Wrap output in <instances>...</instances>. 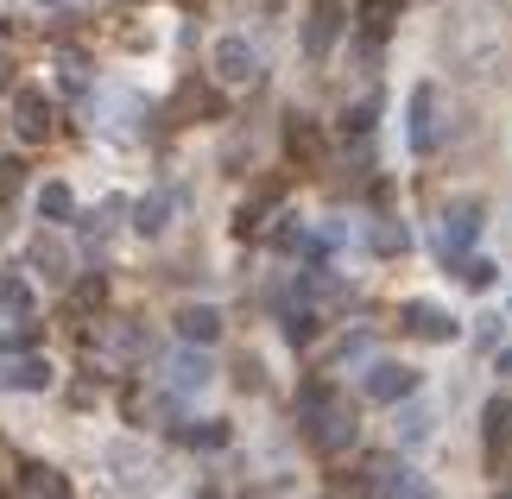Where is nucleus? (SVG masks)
Wrapping results in <instances>:
<instances>
[{
	"label": "nucleus",
	"instance_id": "nucleus-1",
	"mask_svg": "<svg viewBox=\"0 0 512 499\" xmlns=\"http://www.w3.org/2000/svg\"><path fill=\"white\" fill-rule=\"evenodd\" d=\"M298 417H304V443L317 449V455H342L354 436H361V424H354V405H348V398H336L329 386H304Z\"/></svg>",
	"mask_w": 512,
	"mask_h": 499
},
{
	"label": "nucleus",
	"instance_id": "nucleus-2",
	"mask_svg": "<svg viewBox=\"0 0 512 499\" xmlns=\"http://www.w3.org/2000/svg\"><path fill=\"white\" fill-rule=\"evenodd\" d=\"M405 139H411V152H418V158H430V152L443 146V89L437 83L411 89V127H405Z\"/></svg>",
	"mask_w": 512,
	"mask_h": 499
},
{
	"label": "nucleus",
	"instance_id": "nucleus-3",
	"mask_svg": "<svg viewBox=\"0 0 512 499\" xmlns=\"http://www.w3.org/2000/svg\"><path fill=\"white\" fill-rule=\"evenodd\" d=\"M475 234H481V203H449L443 228H437V253H443V266H462L468 247H475Z\"/></svg>",
	"mask_w": 512,
	"mask_h": 499
},
{
	"label": "nucleus",
	"instance_id": "nucleus-4",
	"mask_svg": "<svg viewBox=\"0 0 512 499\" xmlns=\"http://www.w3.org/2000/svg\"><path fill=\"white\" fill-rule=\"evenodd\" d=\"M336 38H342V0H310V13H304V57H323L336 51Z\"/></svg>",
	"mask_w": 512,
	"mask_h": 499
},
{
	"label": "nucleus",
	"instance_id": "nucleus-5",
	"mask_svg": "<svg viewBox=\"0 0 512 499\" xmlns=\"http://www.w3.org/2000/svg\"><path fill=\"white\" fill-rule=\"evenodd\" d=\"M108 468H114V481H121L127 493H152V487H159V455H146V449H133V443H114L108 449Z\"/></svg>",
	"mask_w": 512,
	"mask_h": 499
},
{
	"label": "nucleus",
	"instance_id": "nucleus-6",
	"mask_svg": "<svg viewBox=\"0 0 512 499\" xmlns=\"http://www.w3.org/2000/svg\"><path fill=\"white\" fill-rule=\"evenodd\" d=\"M215 83H228V89L260 83V51H253L247 38H222V45H215Z\"/></svg>",
	"mask_w": 512,
	"mask_h": 499
},
{
	"label": "nucleus",
	"instance_id": "nucleus-7",
	"mask_svg": "<svg viewBox=\"0 0 512 499\" xmlns=\"http://www.w3.org/2000/svg\"><path fill=\"white\" fill-rule=\"evenodd\" d=\"M13 133L26 139V146H45V139L57 133V121H51V102L38 89H19L13 95Z\"/></svg>",
	"mask_w": 512,
	"mask_h": 499
},
{
	"label": "nucleus",
	"instance_id": "nucleus-8",
	"mask_svg": "<svg viewBox=\"0 0 512 499\" xmlns=\"http://www.w3.org/2000/svg\"><path fill=\"white\" fill-rule=\"evenodd\" d=\"M361 392L373 398V405H399V398L418 392V373L399 367V361H373V367H367V379H361Z\"/></svg>",
	"mask_w": 512,
	"mask_h": 499
},
{
	"label": "nucleus",
	"instance_id": "nucleus-9",
	"mask_svg": "<svg viewBox=\"0 0 512 499\" xmlns=\"http://www.w3.org/2000/svg\"><path fill=\"white\" fill-rule=\"evenodd\" d=\"M399 323H405L411 335H424V342H456V316L437 310V304H405Z\"/></svg>",
	"mask_w": 512,
	"mask_h": 499
},
{
	"label": "nucleus",
	"instance_id": "nucleus-10",
	"mask_svg": "<svg viewBox=\"0 0 512 499\" xmlns=\"http://www.w3.org/2000/svg\"><path fill=\"white\" fill-rule=\"evenodd\" d=\"M209 373H215V367H209V354H196V342H190L184 354H171L165 386H171V392H203V386H209Z\"/></svg>",
	"mask_w": 512,
	"mask_h": 499
},
{
	"label": "nucleus",
	"instance_id": "nucleus-11",
	"mask_svg": "<svg viewBox=\"0 0 512 499\" xmlns=\"http://www.w3.org/2000/svg\"><path fill=\"white\" fill-rule=\"evenodd\" d=\"M215 114H222V95H215L209 83H190L177 89V102H171V121H215Z\"/></svg>",
	"mask_w": 512,
	"mask_h": 499
},
{
	"label": "nucleus",
	"instance_id": "nucleus-12",
	"mask_svg": "<svg viewBox=\"0 0 512 499\" xmlns=\"http://www.w3.org/2000/svg\"><path fill=\"white\" fill-rule=\"evenodd\" d=\"M0 386H7V392H45L51 386V361H38V354L0 361Z\"/></svg>",
	"mask_w": 512,
	"mask_h": 499
},
{
	"label": "nucleus",
	"instance_id": "nucleus-13",
	"mask_svg": "<svg viewBox=\"0 0 512 499\" xmlns=\"http://www.w3.org/2000/svg\"><path fill=\"white\" fill-rule=\"evenodd\" d=\"M285 152H291V165H323V133H317V121L291 114V127H285Z\"/></svg>",
	"mask_w": 512,
	"mask_h": 499
},
{
	"label": "nucleus",
	"instance_id": "nucleus-14",
	"mask_svg": "<svg viewBox=\"0 0 512 499\" xmlns=\"http://www.w3.org/2000/svg\"><path fill=\"white\" fill-rule=\"evenodd\" d=\"M177 335H184V342H196V348H209L215 335H222V310H209V304H184V310H177Z\"/></svg>",
	"mask_w": 512,
	"mask_h": 499
},
{
	"label": "nucleus",
	"instance_id": "nucleus-15",
	"mask_svg": "<svg viewBox=\"0 0 512 499\" xmlns=\"http://www.w3.org/2000/svg\"><path fill=\"white\" fill-rule=\"evenodd\" d=\"M19 499H70V481L57 468L32 462V468H19Z\"/></svg>",
	"mask_w": 512,
	"mask_h": 499
},
{
	"label": "nucleus",
	"instance_id": "nucleus-16",
	"mask_svg": "<svg viewBox=\"0 0 512 499\" xmlns=\"http://www.w3.org/2000/svg\"><path fill=\"white\" fill-rule=\"evenodd\" d=\"M279 196H285V184H260V190H253L247 203H241V215H234V228H241V234H253L266 209H279Z\"/></svg>",
	"mask_w": 512,
	"mask_h": 499
},
{
	"label": "nucleus",
	"instance_id": "nucleus-17",
	"mask_svg": "<svg viewBox=\"0 0 512 499\" xmlns=\"http://www.w3.org/2000/svg\"><path fill=\"white\" fill-rule=\"evenodd\" d=\"M481 424H487V455L512 449V405H506V398H494V405L481 411Z\"/></svg>",
	"mask_w": 512,
	"mask_h": 499
},
{
	"label": "nucleus",
	"instance_id": "nucleus-18",
	"mask_svg": "<svg viewBox=\"0 0 512 499\" xmlns=\"http://www.w3.org/2000/svg\"><path fill=\"white\" fill-rule=\"evenodd\" d=\"M165 222H171V190H152L140 209H133V228L140 234H165Z\"/></svg>",
	"mask_w": 512,
	"mask_h": 499
},
{
	"label": "nucleus",
	"instance_id": "nucleus-19",
	"mask_svg": "<svg viewBox=\"0 0 512 499\" xmlns=\"http://www.w3.org/2000/svg\"><path fill=\"white\" fill-rule=\"evenodd\" d=\"M367 247L380 253V259H392V253H405V247H411V234H405V222H386V215H380V222L367 228Z\"/></svg>",
	"mask_w": 512,
	"mask_h": 499
},
{
	"label": "nucleus",
	"instance_id": "nucleus-20",
	"mask_svg": "<svg viewBox=\"0 0 512 499\" xmlns=\"http://www.w3.org/2000/svg\"><path fill=\"white\" fill-rule=\"evenodd\" d=\"M0 316H32V285L19 272H0Z\"/></svg>",
	"mask_w": 512,
	"mask_h": 499
},
{
	"label": "nucleus",
	"instance_id": "nucleus-21",
	"mask_svg": "<svg viewBox=\"0 0 512 499\" xmlns=\"http://www.w3.org/2000/svg\"><path fill=\"white\" fill-rule=\"evenodd\" d=\"M38 215H45V222H70V215H76L70 184H45V190H38Z\"/></svg>",
	"mask_w": 512,
	"mask_h": 499
},
{
	"label": "nucleus",
	"instance_id": "nucleus-22",
	"mask_svg": "<svg viewBox=\"0 0 512 499\" xmlns=\"http://www.w3.org/2000/svg\"><path fill=\"white\" fill-rule=\"evenodd\" d=\"M361 32H367V45H380L392 32V0H361Z\"/></svg>",
	"mask_w": 512,
	"mask_h": 499
},
{
	"label": "nucleus",
	"instance_id": "nucleus-23",
	"mask_svg": "<svg viewBox=\"0 0 512 499\" xmlns=\"http://www.w3.org/2000/svg\"><path fill=\"white\" fill-rule=\"evenodd\" d=\"M32 342H38V323H32V316H7V323H0V348H7V354L32 348Z\"/></svg>",
	"mask_w": 512,
	"mask_h": 499
},
{
	"label": "nucleus",
	"instance_id": "nucleus-24",
	"mask_svg": "<svg viewBox=\"0 0 512 499\" xmlns=\"http://www.w3.org/2000/svg\"><path fill=\"white\" fill-rule=\"evenodd\" d=\"M177 436H184L190 449H222V443H228V424H215V417H203V424H184Z\"/></svg>",
	"mask_w": 512,
	"mask_h": 499
},
{
	"label": "nucleus",
	"instance_id": "nucleus-25",
	"mask_svg": "<svg viewBox=\"0 0 512 499\" xmlns=\"http://www.w3.org/2000/svg\"><path fill=\"white\" fill-rule=\"evenodd\" d=\"M32 266L51 272V278H70V259H64V247H57V241H38L32 247Z\"/></svg>",
	"mask_w": 512,
	"mask_h": 499
},
{
	"label": "nucleus",
	"instance_id": "nucleus-26",
	"mask_svg": "<svg viewBox=\"0 0 512 499\" xmlns=\"http://www.w3.org/2000/svg\"><path fill=\"white\" fill-rule=\"evenodd\" d=\"M108 304V278L95 272V278H83V285H76V297H70V310H102Z\"/></svg>",
	"mask_w": 512,
	"mask_h": 499
},
{
	"label": "nucleus",
	"instance_id": "nucleus-27",
	"mask_svg": "<svg viewBox=\"0 0 512 499\" xmlns=\"http://www.w3.org/2000/svg\"><path fill=\"white\" fill-rule=\"evenodd\" d=\"M323 499H380V487H373V474H354V481H336Z\"/></svg>",
	"mask_w": 512,
	"mask_h": 499
},
{
	"label": "nucleus",
	"instance_id": "nucleus-28",
	"mask_svg": "<svg viewBox=\"0 0 512 499\" xmlns=\"http://www.w3.org/2000/svg\"><path fill=\"white\" fill-rule=\"evenodd\" d=\"M19 184H26V165H19V158H0V203H13Z\"/></svg>",
	"mask_w": 512,
	"mask_h": 499
},
{
	"label": "nucleus",
	"instance_id": "nucleus-29",
	"mask_svg": "<svg viewBox=\"0 0 512 499\" xmlns=\"http://www.w3.org/2000/svg\"><path fill=\"white\" fill-rule=\"evenodd\" d=\"M373 114H380V102H354V108L342 114V127H348L354 139H367V127H373Z\"/></svg>",
	"mask_w": 512,
	"mask_h": 499
},
{
	"label": "nucleus",
	"instance_id": "nucleus-30",
	"mask_svg": "<svg viewBox=\"0 0 512 499\" xmlns=\"http://www.w3.org/2000/svg\"><path fill=\"white\" fill-rule=\"evenodd\" d=\"M462 285H475V291H487V285H494V266H487V259H462Z\"/></svg>",
	"mask_w": 512,
	"mask_h": 499
},
{
	"label": "nucleus",
	"instance_id": "nucleus-31",
	"mask_svg": "<svg viewBox=\"0 0 512 499\" xmlns=\"http://www.w3.org/2000/svg\"><path fill=\"white\" fill-rule=\"evenodd\" d=\"M399 424H405V430H399L405 443H424V436H430V411H405Z\"/></svg>",
	"mask_w": 512,
	"mask_h": 499
},
{
	"label": "nucleus",
	"instance_id": "nucleus-32",
	"mask_svg": "<svg viewBox=\"0 0 512 499\" xmlns=\"http://www.w3.org/2000/svg\"><path fill=\"white\" fill-rule=\"evenodd\" d=\"M89 83V70H83V57H64V89H83Z\"/></svg>",
	"mask_w": 512,
	"mask_h": 499
},
{
	"label": "nucleus",
	"instance_id": "nucleus-33",
	"mask_svg": "<svg viewBox=\"0 0 512 499\" xmlns=\"http://www.w3.org/2000/svg\"><path fill=\"white\" fill-rule=\"evenodd\" d=\"M500 373H512V348H506V354H500Z\"/></svg>",
	"mask_w": 512,
	"mask_h": 499
},
{
	"label": "nucleus",
	"instance_id": "nucleus-34",
	"mask_svg": "<svg viewBox=\"0 0 512 499\" xmlns=\"http://www.w3.org/2000/svg\"><path fill=\"white\" fill-rule=\"evenodd\" d=\"M45 7H64V0H45Z\"/></svg>",
	"mask_w": 512,
	"mask_h": 499
},
{
	"label": "nucleus",
	"instance_id": "nucleus-35",
	"mask_svg": "<svg viewBox=\"0 0 512 499\" xmlns=\"http://www.w3.org/2000/svg\"><path fill=\"white\" fill-rule=\"evenodd\" d=\"M500 499H512V493H500Z\"/></svg>",
	"mask_w": 512,
	"mask_h": 499
},
{
	"label": "nucleus",
	"instance_id": "nucleus-36",
	"mask_svg": "<svg viewBox=\"0 0 512 499\" xmlns=\"http://www.w3.org/2000/svg\"><path fill=\"white\" fill-rule=\"evenodd\" d=\"M0 499H7V493H0Z\"/></svg>",
	"mask_w": 512,
	"mask_h": 499
}]
</instances>
